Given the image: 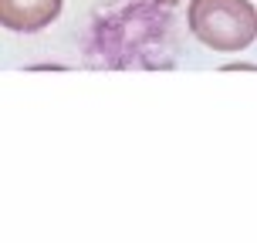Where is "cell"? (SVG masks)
I'll list each match as a JSON object with an SVG mask.
<instances>
[{"label": "cell", "instance_id": "3", "mask_svg": "<svg viewBox=\"0 0 257 243\" xmlns=\"http://www.w3.org/2000/svg\"><path fill=\"white\" fill-rule=\"evenodd\" d=\"M156 4H166V7H176L180 0H156Z\"/></svg>", "mask_w": 257, "mask_h": 243}, {"label": "cell", "instance_id": "1", "mask_svg": "<svg viewBox=\"0 0 257 243\" xmlns=\"http://www.w3.org/2000/svg\"><path fill=\"white\" fill-rule=\"evenodd\" d=\"M186 21L193 38L210 51H244L257 38V14L250 0H190Z\"/></svg>", "mask_w": 257, "mask_h": 243}, {"label": "cell", "instance_id": "2", "mask_svg": "<svg viewBox=\"0 0 257 243\" xmlns=\"http://www.w3.org/2000/svg\"><path fill=\"white\" fill-rule=\"evenodd\" d=\"M64 0H0V27L17 34H38L58 21Z\"/></svg>", "mask_w": 257, "mask_h": 243}]
</instances>
